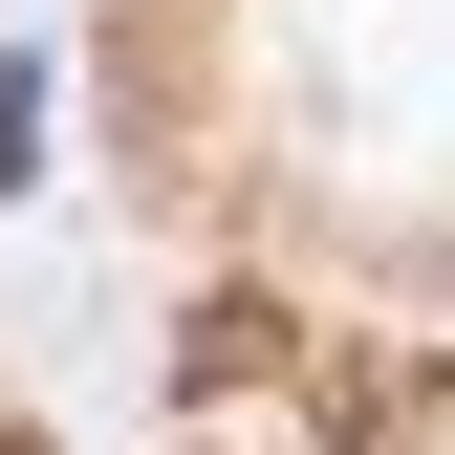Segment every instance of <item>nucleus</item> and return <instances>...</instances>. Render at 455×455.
<instances>
[{
    "label": "nucleus",
    "instance_id": "obj_1",
    "mask_svg": "<svg viewBox=\"0 0 455 455\" xmlns=\"http://www.w3.org/2000/svg\"><path fill=\"white\" fill-rule=\"evenodd\" d=\"M196 455H304V434H282V412H196Z\"/></svg>",
    "mask_w": 455,
    "mask_h": 455
},
{
    "label": "nucleus",
    "instance_id": "obj_2",
    "mask_svg": "<svg viewBox=\"0 0 455 455\" xmlns=\"http://www.w3.org/2000/svg\"><path fill=\"white\" fill-rule=\"evenodd\" d=\"M0 455H44V434H0Z\"/></svg>",
    "mask_w": 455,
    "mask_h": 455
}]
</instances>
